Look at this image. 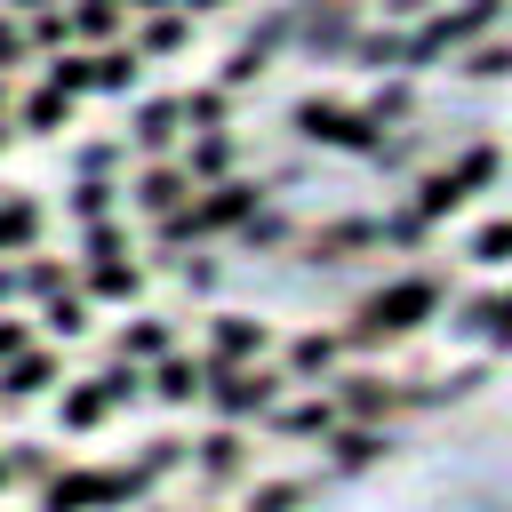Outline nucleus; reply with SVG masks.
Here are the masks:
<instances>
[{"instance_id": "nucleus-1", "label": "nucleus", "mask_w": 512, "mask_h": 512, "mask_svg": "<svg viewBox=\"0 0 512 512\" xmlns=\"http://www.w3.org/2000/svg\"><path fill=\"white\" fill-rule=\"evenodd\" d=\"M432 304V288L424 280H408V288H392V296H376L368 304V328H416V312Z\"/></svg>"}]
</instances>
